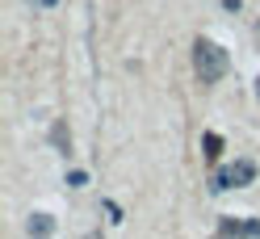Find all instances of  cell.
I'll list each match as a JSON object with an SVG mask.
<instances>
[{
  "mask_svg": "<svg viewBox=\"0 0 260 239\" xmlns=\"http://www.w3.org/2000/svg\"><path fill=\"white\" fill-rule=\"evenodd\" d=\"M193 72H198L202 84H218V80L231 72V55H226L218 42L198 38V46H193Z\"/></svg>",
  "mask_w": 260,
  "mask_h": 239,
  "instance_id": "1",
  "label": "cell"
},
{
  "mask_svg": "<svg viewBox=\"0 0 260 239\" xmlns=\"http://www.w3.org/2000/svg\"><path fill=\"white\" fill-rule=\"evenodd\" d=\"M252 181H256V164H252V159H235L231 168L214 172L210 189H214V193H226V189H243V185H252Z\"/></svg>",
  "mask_w": 260,
  "mask_h": 239,
  "instance_id": "2",
  "label": "cell"
},
{
  "mask_svg": "<svg viewBox=\"0 0 260 239\" xmlns=\"http://www.w3.org/2000/svg\"><path fill=\"white\" fill-rule=\"evenodd\" d=\"M25 231H29V235H55V218H51V214H29Z\"/></svg>",
  "mask_w": 260,
  "mask_h": 239,
  "instance_id": "3",
  "label": "cell"
},
{
  "mask_svg": "<svg viewBox=\"0 0 260 239\" xmlns=\"http://www.w3.org/2000/svg\"><path fill=\"white\" fill-rule=\"evenodd\" d=\"M51 143H55L63 155L72 151V134H68V126H63V122H55V126H51Z\"/></svg>",
  "mask_w": 260,
  "mask_h": 239,
  "instance_id": "4",
  "label": "cell"
},
{
  "mask_svg": "<svg viewBox=\"0 0 260 239\" xmlns=\"http://www.w3.org/2000/svg\"><path fill=\"white\" fill-rule=\"evenodd\" d=\"M202 151H206V159H210V164H214V159L222 155V139H218L214 130H210V134H202Z\"/></svg>",
  "mask_w": 260,
  "mask_h": 239,
  "instance_id": "5",
  "label": "cell"
},
{
  "mask_svg": "<svg viewBox=\"0 0 260 239\" xmlns=\"http://www.w3.org/2000/svg\"><path fill=\"white\" fill-rule=\"evenodd\" d=\"M218 231H222V235H243V222H239V218H222Z\"/></svg>",
  "mask_w": 260,
  "mask_h": 239,
  "instance_id": "6",
  "label": "cell"
},
{
  "mask_svg": "<svg viewBox=\"0 0 260 239\" xmlns=\"http://www.w3.org/2000/svg\"><path fill=\"white\" fill-rule=\"evenodd\" d=\"M68 185H72V189H84V185H88V172H80V168L68 172Z\"/></svg>",
  "mask_w": 260,
  "mask_h": 239,
  "instance_id": "7",
  "label": "cell"
},
{
  "mask_svg": "<svg viewBox=\"0 0 260 239\" xmlns=\"http://www.w3.org/2000/svg\"><path fill=\"white\" fill-rule=\"evenodd\" d=\"M105 214H109V222H122V210H118L113 201H105Z\"/></svg>",
  "mask_w": 260,
  "mask_h": 239,
  "instance_id": "8",
  "label": "cell"
},
{
  "mask_svg": "<svg viewBox=\"0 0 260 239\" xmlns=\"http://www.w3.org/2000/svg\"><path fill=\"white\" fill-rule=\"evenodd\" d=\"M243 235H260V222H243Z\"/></svg>",
  "mask_w": 260,
  "mask_h": 239,
  "instance_id": "9",
  "label": "cell"
},
{
  "mask_svg": "<svg viewBox=\"0 0 260 239\" xmlns=\"http://www.w3.org/2000/svg\"><path fill=\"white\" fill-rule=\"evenodd\" d=\"M256 97H260V76H256Z\"/></svg>",
  "mask_w": 260,
  "mask_h": 239,
  "instance_id": "10",
  "label": "cell"
},
{
  "mask_svg": "<svg viewBox=\"0 0 260 239\" xmlns=\"http://www.w3.org/2000/svg\"><path fill=\"white\" fill-rule=\"evenodd\" d=\"M38 5H55V0H38Z\"/></svg>",
  "mask_w": 260,
  "mask_h": 239,
  "instance_id": "11",
  "label": "cell"
}]
</instances>
